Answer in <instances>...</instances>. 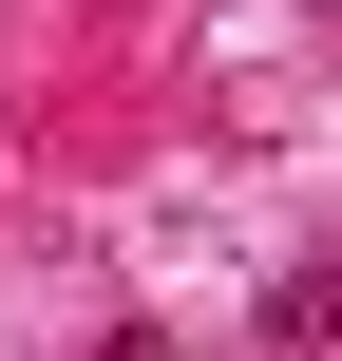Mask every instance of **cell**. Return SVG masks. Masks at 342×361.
<instances>
[{"label":"cell","mask_w":342,"mask_h":361,"mask_svg":"<svg viewBox=\"0 0 342 361\" xmlns=\"http://www.w3.org/2000/svg\"><path fill=\"white\" fill-rule=\"evenodd\" d=\"M267 343H305V361H342V247H324V267H286V305H267Z\"/></svg>","instance_id":"6da1fadb"},{"label":"cell","mask_w":342,"mask_h":361,"mask_svg":"<svg viewBox=\"0 0 342 361\" xmlns=\"http://www.w3.org/2000/svg\"><path fill=\"white\" fill-rule=\"evenodd\" d=\"M95 361H190V343H171V324H114V343H95Z\"/></svg>","instance_id":"7a4b0ae2"}]
</instances>
